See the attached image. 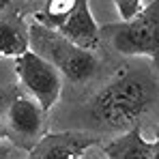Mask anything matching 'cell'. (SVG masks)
<instances>
[{"label":"cell","mask_w":159,"mask_h":159,"mask_svg":"<svg viewBox=\"0 0 159 159\" xmlns=\"http://www.w3.org/2000/svg\"><path fill=\"white\" fill-rule=\"evenodd\" d=\"M155 101V84L138 71H123L88 101L90 120L107 131H127L140 125Z\"/></svg>","instance_id":"obj_1"},{"label":"cell","mask_w":159,"mask_h":159,"mask_svg":"<svg viewBox=\"0 0 159 159\" xmlns=\"http://www.w3.org/2000/svg\"><path fill=\"white\" fill-rule=\"evenodd\" d=\"M30 50L50 60L54 67L73 84H84L97 75L99 58L93 50H86L78 43L69 41L65 34L39 22L28 26Z\"/></svg>","instance_id":"obj_2"},{"label":"cell","mask_w":159,"mask_h":159,"mask_svg":"<svg viewBox=\"0 0 159 159\" xmlns=\"http://www.w3.org/2000/svg\"><path fill=\"white\" fill-rule=\"evenodd\" d=\"M112 50L123 56H151L159 62V0L144 4V9L127 22L106 26Z\"/></svg>","instance_id":"obj_3"},{"label":"cell","mask_w":159,"mask_h":159,"mask_svg":"<svg viewBox=\"0 0 159 159\" xmlns=\"http://www.w3.org/2000/svg\"><path fill=\"white\" fill-rule=\"evenodd\" d=\"M15 71L22 88H26V93L45 112L58 103L62 95V73L50 60L32 50H26L24 54L15 56Z\"/></svg>","instance_id":"obj_4"},{"label":"cell","mask_w":159,"mask_h":159,"mask_svg":"<svg viewBox=\"0 0 159 159\" xmlns=\"http://www.w3.org/2000/svg\"><path fill=\"white\" fill-rule=\"evenodd\" d=\"M45 114L30 95H15L7 106V138L17 148L30 151L45 131Z\"/></svg>","instance_id":"obj_5"},{"label":"cell","mask_w":159,"mask_h":159,"mask_svg":"<svg viewBox=\"0 0 159 159\" xmlns=\"http://www.w3.org/2000/svg\"><path fill=\"white\" fill-rule=\"evenodd\" d=\"M99 135L84 131H62V133H43L41 140L28 151L32 159H75L86 151L97 146Z\"/></svg>","instance_id":"obj_6"},{"label":"cell","mask_w":159,"mask_h":159,"mask_svg":"<svg viewBox=\"0 0 159 159\" xmlns=\"http://www.w3.org/2000/svg\"><path fill=\"white\" fill-rule=\"evenodd\" d=\"M60 34H65L69 41L78 43L86 50H97L99 41H101V30L97 26L88 0H75L69 15L65 17V22L56 28Z\"/></svg>","instance_id":"obj_7"},{"label":"cell","mask_w":159,"mask_h":159,"mask_svg":"<svg viewBox=\"0 0 159 159\" xmlns=\"http://www.w3.org/2000/svg\"><path fill=\"white\" fill-rule=\"evenodd\" d=\"M103 155L110 159H159V140L146 142L140 133V125L123 131L103 146Z\"/></svg>","instance_id":"obj_8"},{"label":"cell","mask_w":159,"mask_h":159,"mask_svg":"<svg viewBox=\"0 0 159 159\" xmlns=\"http://www.w3.org/2000/svg\"><path fill=\"white\" fill-rule=\"evenodd\" d=\"M30 50V34L26 20L17 13L4 15L0 13V56H20Z\"/></svg>","instance_id":"obj_9"},{"label":"cell","mask_w":159,"mask_h":159,"mask_svg":"<svg viewBox=\"0 0 159 159\" xmlns=\"http://www.w3.org/2000/svg\"><path fill=\"white\" fill-rule=\"evenodd\" d=\"M114 4H116V11H118V15H120L123 22L135 17L144 9V2L142 0H114Z\"/></svg>","instance_id":"obj_10"},{"label":"cell","mask_w":159,"mask_h":159,"mask_svg":"<svg viewBox=\"0 0 159 159\" xmlns=\"http://www.w3.org/2000/svg\"><path fill=\"white\" fill-rule=\"evenodd\" d=\"M17 153V146L15 144H7L4 142V138L0 140V159H9V157H13Z\"/></svg>","instance_id":"obj_11"},{"label":"cell","mask_w":159,"mask_h":159,"mask_svg":"<svg viewBox=\"0 0 159 159\" xmlns=\"http://www.w3.org/2000/svg\"><path fill=\"white\" fill-rule=\"evenodd\" d=\"M7 138V106L0 103V140Z\"/></svg>","instance_id":"obj_12"},{"label":"cell","mask_w":159,"mask_h":159,"mask_svg":"<svg viewBox=\"0 0 159 159\" xmlns=\"http://www.w3.org/2000/svg\"><path fill=\"white\" fill-rule=\"evenodd\" d=\"M13 2H15V0H0V13L9 11V9L13 7Z\"/></svg>","instance_id":"obj_13"},{"label":"cell","mask_w":159,"mask_h":159,"mask_svg":"<svg viewBox=\"0 0 159 159\" xmlns=\"http://www.w3.org/2000/svg\"><path fill=\"white\" fill-rule=\"evenodd\" d=\"M155 140H159V127H157V131H155Z\"/></svg>","instance_id":"obj_14"},{"label":"cell","mask_w":159,"mask_h":159,"mask_svg":"<svg viewBox=\"0 0 159 159\" xmlns=\"http://www.w3.org/2000/svg\"><path fill=\"white\" fill-rule=\"evenodd\" d=\"M32 2H41V0H32Z\"/></svg>","instance_id":"obj_15"}]
</instances>
